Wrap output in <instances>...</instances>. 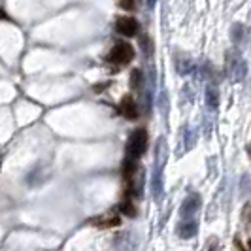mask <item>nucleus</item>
<instances>
[{
	"mask_svg": "<svg viewBox=\"0 0 251 251\" xmlns=\"http://www.w3.org/2000/svg\"><path fill=\"white\" fill-rule=\"evenodd\" d=\"M225 70L226 75L234 81H242L248 75V64L244 61V57L240 55L238 50H228L225 57Z\"/></svg>",
	"mask_w": 251,
	"mask_h": 251,
	"instance_id": "nucleus-1",
	"label": "nucleus"
},
{
	"mask_svg": "<svg viewBox=\"0 0 251 251\" xmlns=\"http://www.w3.org/2000/svg\"><path fill=\"white\" fill-rule=\"evenodd\" d=\"M146 148H148V130L146 128H136L128 136L125 155L126 157H132V159H140L146 153Z\"/></svg>",
	"mask_w": 251,
	"mask_h": 251,
	"instance_id": "nucleus-2",
	"label": "nucleus"
},
{
	"mask_svg": "<svg viewBox=\"0 0 251 251\" xmlns=\"http://www.w3.org/2000/svg\"><path fill=\"white\" fill-rule=\"evenodd\" d=\"M132 59H134V48L128 42L115 44L112 50H110V53H108V61L112 64H119V66L128 64Z\"/></svg>",
	"mask_w": 251,
	"mask_h": 251,
	"instance_id": "nucleus-3",
	"label": "nucleus"
},
{
	"mask_svg": "<svg viewBox=\"0 0 251 251\" xmlns=\"http://www.w3.org/2000/svg\"><path fill=\"white\" fill-rule=\"evenodd\" d=\"M115 30L125 38H132L138 34V21L134 17H128V15H123V17H117L115 21Z\"/></svg>",
	"mask_w": 251,
	"mask_h": 251,
	"instance_id": "nucleus-4",
	"label": "nucleus"
},
{
	"mask_svg": "<svg viewBox=\"0 0 251 251\" xmlns=\"http://www.w3.org/2000/svg\"><path fill=\"white\" fill-rule=\"evenodd\" d=\"M117 110H119V113H121L125 119H128V121L138 119V106H136V100H134L132 97H128V95L121 99Z\"/></svg>",
	"mask_w": 251,
	"mask_h": 251,
	"instance_id": "nucleus-5",
	"label": "nucleus"
},
{
	"mask_svg": "<svg viewBox=\"0 0 251 251\" xmlns=\"http://www.w3.org/2000/svg\"><path fill=\"white\" fill-rule=\"evenodd\" d=\"M199 210H201V197L197 193H193L181 204V217L183 219H193Z\"/></svg>",
	"mask_w": 251,
	"mask_h": 251,
	"instance_id": "nucleus-6",
	"label": "nucleus"
},
{
	"mask_svg": "<svg viewBox=\"0 0 251 251\" xmlns=\"http://www.w3.org/2000/svg\"><path fill=\"white\" fill-rule=\"evenodd\" d=\"M197 230H199V226H197V223H195L193 219H183V221L177 225V234H179L181 238H193V236L197 234Z\"/></svg>",
	"mask_w": 251,
	"mask_h": 251,
	"instance_id": "nucleus-7",
	"label": "nucleus"
},
{
	"mask_svg": "<svg viewBox=\"0 0 251 251\" xmlns=\"http://www.w3.org/2000/svg\"><path fill=\"white\" fill-rule=\"evenodd\" d=\"M206 104H208V108H212V110L217 108V104H219V91H217L215 85H208V87H206Z\"/></svg>",
	"mask_w": 251,
	"mask_h": 251,
	"instance_id": "nucleus-8",
	"label": "nucleus"
},
{
	"mask_svg": "<svg viewBox=\"0 0 251 251\" xmlns=\"http://www.w3.org/2000/svg\"><path fill=\"white\" fill-rule=\"evenodd\" d=\"M119 210L125 215H128V217H134V215H136V208H134V204L130 201V193H126V197L123 199V202L119 204Z\"/></svg>",
	"mask_w": 251,
	"mask_h": 251,
	"instance_id": "nucleus-9",
	"label": "nucleus"
},
{
	"mask_svg": "<svg viewBox=\"0 0 251 251\" xmlns=\"http://www.w3.org/2000/svg\"><path fill=\"white\" fill-rule=\"evenodd\" d=\"M142 83H144V75H142V70L134 68V70L130 72V87H132V89H140V87H142Z\"/></svg>",
	"mask_w": 251,
	"mask_h": 251,
	"instance_id": "nucleus-10",
	"label": "nucleus"
},
{
	"mask_svg": "<svg viewBox=\"0 0 251 251\" xmlns=\"http://www.w3.org/2000/svg\"><path fill=\"white\" fill-rule=\"evenodd\" d=\"M95 225L108 228V226H117L119 225V217H104V219H95Z\"/></svg>",
	"mask_w": 251,
	"mask_h": 251,
	"instance_id": "nucleus-11",
	"label": "nucleus"
},
{
	"mask_svg": "<svg viewBox=\"0 0 251 251\" xmlns=\"http://www.w3.org/2000/svg\"><path fill=\"white\" fill-rule=\"evenodd\" d=\"M230 38L234 42H242V38H244V25H240V23L232 25V28H230Z\"/></svg>",
	"mask_w": 251,
	"mask_h": 251,
	"instance_id": "nucleus-12",
	"label": "nucleus"
},
{
	"mask_svg": "<svg viewBox=\"0 0 251 251\" xmlns=\"http://www.w3.org/2000/svg\"><path fill=\"white\" fill-rule=\"evenodd\" d=\"M117 6H119L121 10H126V12H130V10H134V6H136V0H117Z\"/></svg>",
	"mask_w": 251,
	"mask_h": 251,
	"instance_id": "nucleus-13",
	"label": "nucleus"
},
{
	"mask_svg": "<svg viewBox=\"0 0 251 251\" xmlns=\"http://www.w3.org/2000/svg\"><path fill=\"white\" fill-rule=\"evenodd\" d=\"M140 46H142V50L146 51L148 55H151V40L148 36H142L140 38Z\"/></svg>",
	"mask_w": 251,
	"mask_h": 251,
	"instance_id": "nucleus-14",
	"label": "nucleus"
},
{
	"mask_svg": "<svg viewBox=\"0 0 251 251\" xmlns=\"http://www.w3.org/2000/svg\"><path fill=\"white\" fill-rule=\"evenodd\" d=\"M208 251H217V242H212V244H210V248H208Z\"/></svg>",
	"mask_w": 251,
	"mask_h": 251,
	"instance_id": "nucleus-15",
	"label": "nucleus"
},
{
	"mask_svg": "<svg viewBox=\"0 0 251 251\" xmlns=\"http://www.w3.org/2000/svg\"><path fill=\"white\" fill-rule=\"evenodd\" d=\"M248 151H250V153H251V142H250V148H248Z\"/></svg>",
	"mask_w": 251,
	"mask_h": 251,
	"instance_id": "nucleus-16",
	"label": "nucleus"
},
{
	"mask_svg": "<svg viewBox=\"0 0 251 251\" xmlns=\"http://www.w3.org/2000/svg\"><path fill=\"white\" fill-rule=\"evenodd\" d=\"M248 246H250V250H251V242H250V244H248Z\"/></svg>",
	"mask_w": 251,
	"mask_h": 251,
	"instance_id": "nucleus-17",
	"label": "nucleus"
}]
</instances>
